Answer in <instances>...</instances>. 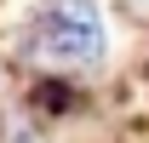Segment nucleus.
<instances>
[{
    "mask_svg": "<svg viewBox=\"0 0 149 143\" xmlns=\"http://www.w3.org/2000/svg\"><path fill=\"white\" fill-rule=\"evenodd\" d=\"M40 46L57 63H97L103 57V17H97V6L92 0H57V12L46 17Z\"/></svg>",
    "mask_w": 149,
    "mask_h": 143,
    "instance_id": "1",
    "label": "nucleus"
}]
</instances>
